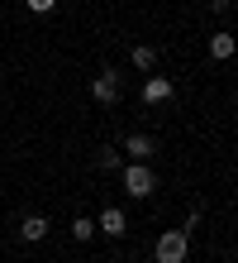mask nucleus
Instances as JSON below:
<instances>
[{
  "instance_id": "obj_1",
  "label": "nucleus",
  "mask_w": 238,
  "mask_h": 263,
  "mask_svg": "<svg viewBox=\"0 0 238 263\" xmlns=\"http://www.w3.org/2000/svg\"><path fill=\"white\" fill-rule=\"evenodd\" d=\"M119 173H124V192H129L134 201H148V196L157 192V177H153L148 163H124Z\"/></svg>"
},
{
  "instance_id": "obj_2",
  "label": "nucleus",
  "mask_w": 238,
  "mask_h": 263,
  "mask_svg": "<svg viewBox=\"0 0 238 263\" xmlns=\"http://www.w3.org/2000/svg\"><path fill=\"white\" fill-rule=\"evenodd\" d=\"M186 249H190V235L186 230H162L153 244V258L157 263H186Z\"/></svg>"
},
{
  "instance_id": "obj_3",
  "label": "nucleus",
  "mask_w": 238,
  "mask_h": 263,
  "mask_svg": "<svg viewBox=\"0 0 238 263\" xmlns=\"http://www.w3.org/2000/svg\"><path fill=\"white\" fill-rule=\"evenodd\" d=\"M119 91H124V82H119L115 67H105L100 77H91V101H95V105H115Z\"/></svg>"
},
{
  "instance_id": "obj_4",
  "label": "nucleus",
  "mask_w": 238,
  "mask_h": 263,
  "mask_svg": "<svg viewBox=\"0 0 238 263\" xmlns=\"http://www.w3.org/2000/svg\"><path fill=\"white\" fill-rule=\"evenodd\" d=\"M95 230H100L105 239H124V235H129V215H124L119 206H105L100 220H95Z\"/></svg>"
},
{
  "instance_id": "obj_5",
  "label": "nucleus",
  "mask_w": 238,
  "mask_h": 263,
  "mask_svg": "<svg viewBox=\"0 0 238 263\" xmlns=\"http://www.w3.org/2000/svg\"><path fill=\"white\" fill-rule=\"evenodd\" d=\"M124 153H129V163H148L157 153V144H153V134H129L124 139Z\"/></svg>"
},
{
  "instance_id": "obj_6",
  "label": "nucleus",
  "mask_w": 238,
  "mask_h": 263,
  "mask_svg": "<svg viewBox=\"0 0 238 263\" xmlns=\"http://www.w3.org/2000/svg\"><path fill=\"white\" fill-rule=\"evenodd\" d=\"M48 230H53L48 215H24V220H19V239L24 244H38V239H48Z\"/></svg>"
},
{
  "instance_id": "obj_7",
  "label": "nucleus",
  "mask_w": 238,
  "mask_h": 263,
  "mask_svg": "<svg viewBox=\"0 0 238 263\" xmlns=\"http://www.w3.org/2000/svg\"><path fill=\"white\" fill-rule=\"evenodd\" d=\"M143 101H148V105L171 101V82H167V77H148V82H143Z\"/></svg>"
},
{
  "instance_id": "obj_8",
  "label": "nucleus",
  "mask_w": 238,
  "mask_h": 263,
  "mask_svg": "<svg viewBox=\"0 0 238 263\" xmlns=\"http://www.w3.org/2000/svg\"><path fill=\"white\" fill-rule=\"evenodd\" d=\"M210 58H214V63H229V58H233V34H229V29L210 34Z\"/></svg>"
},
{
  "instance_id": "obj_9",
  "label": "nucleus",
  "mask_w": 238,
  "mask_h": 263,
  "mask_svg": "<svg viewBox=\"0 0 238 263\" xmlns=\"http://www.w3.org/2000/svg\"><path fill=\"white\" fill-rule=\"evenodd\" d=\"M95 167H100V173H119V167H124V153L119 148H95Z\"/></svg>"
},
{
  "instance_id": "obj_10",
  "label": "nucleus",
  "mask_w": 238,
  "mask_h": 263,
  "mask_svg": "<svg viewBox=\"0 0 238 263\" xmlns=\"http://www.w3.org/2000/svg\"><path fill=\"white\" fill-rule=\"evenodd\" d=\"M129 58H134V67H138V72H153V67H157V48H148V43H134V53H129Z\"/></svg>"
},
{
  "instance_id": "obj_11",
  "label": "nucleus",
  "mask_w": 238,
  "mask_h": 263,
  "mask_svg": "<svg viewBox=\"0 0 238 263\" xmlns=\"http://www.w3.org/2000/svg\"><path fill=\"white\" fill-rule=\"evenodd\" d=\"M72 239L76 244H91L95 239V220H91V215H76V220H72Z\"/></svg>"
},
{
  "instance_id": "obj_12",
  "label": "nucleus",
  "mask_w": 238,
  "mask_h": 263,
  "mask_svg": "<svg viewBox=\"0 0 238 263\" xmlns=\"http://www.w3.org/2000/svg\"><path fill=\"white\" fill-rule=\"evenodd\" d=\"M24 5L34 10V14H53V10H57V0H24Z\"/></svg>"
},
{
  "instance_id": "obj_13",
  "label": "nucleus",
  "mask_w": 238,
  "mask_h": 263,
  "mask_svg": "<svg viewBox=\"0 0 238 263\" xmlns=\"http://www.w3.org/2000/svg\"><path fill=\"white\" fill-rule=\"evenodd\" d=\"M210 10H214V14H229V10H233V0H210Z\"/></svg>"
}]
</instances>
